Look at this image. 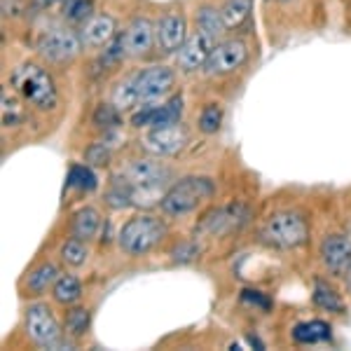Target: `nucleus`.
I'll use <instances>...</instances> for the list:
<instances>
[{
	"instance_id": "nucleus-1",
	"label": "nucleus",
	"mask_w": 351,
	"mask_h": 351,
	"mask_svg": "<svg viewBox=\"0 0 351 351\" xmlns=\"http://www.w3.org/2000/svg\"><path fill=\"white\" fill-rule=\"evenodd\" d=\"M216 185L211 178H204V176H188V178L173 183L171 188L164 192L162 197V211L167 216H185V213L195 211L202 202L211 199Z\"/></svg>"
},
{
	"instance_id": "nucleus-2",
	"label": "nucleus",
	"mask_w": 351,
	"mask_h": 351,
	"mask_svg": "<svg viewBox=\"0 0 351 351\" xmlns=\"http://www.w3.org/2000/svg\"><path fill=\"white\" fill-rule=\"evenodd\" d=\"M12 87L24 96L28 104L40 110H52L56 106V101H59L52 75L33 64H24V66L14 68Z\"/></svg>"
},
{
	"instance_id": "nucleus-3",
	"label": "nucleus",
	"mask_w": 351,
	"mask_h": 351,
	"mask_svg": "<svg viewBox=\"0 0 351 351\" xmlns=\"http://www.w3.org/2000/svg\"><path fill=\"white\" fill-rule=\"evenodd\" d=\"M167 237V225L155 216H136L120 232V246L129 256H145Z\"/></svg>"
},
{
	"instance_id": "nucleus-4",
	"label": "nucleus",
	"mask_w": 351,
	"mask_h": 351,
	"mask_svg": "<svg viewBox=\"0 0 351 351\" xmlns=\"http://www.w3.org/2000/svg\"><path fill=\"white\" fill-rule=\"evenodd\" d=\"M260 237H263L267 243H271V246L295 248L307 241L309 228L302 216L284 211V213H274L271 218H267V223H265L263 230H260Z\"/></svg>"
},
{
	"instance_id": "nucleus-5",
	"label": "nucleus",
	"mask_w": 351,
	"mask_h": 351,
	"mask_svg": "<svg viewBox=\"0 0 351 351\" xmlns=\"http://www.w3.org/2000/svg\"><path fill=\"white\" fill-rule=\"evenodd\" d=\"M80 47L82 38L66 26H49L38 38V52L54 64H66V61L75 59Z\"/></svg>"
},
{
	"instance_id": "nucleus-6",
	"label": "nucleus",
	"mask_w": 351,
	"mask_h": 351,
	"mask_svg": "<svg viewBox=\"0 0 351 351\" xmlns=\"http://www.w3.org/2000/svg\"><path fill=\"white\" fill-rule=\"evenodd\" d=\"M26 332L38 347H61V328L47 304H31L26 309Z\"/></svg>"
},
{
	"instance_id": "nucleus-7",
	"label": "nucleus",
	"mask_w": 351,
	"mask_h": 351,
	"mask_svg": "<svg viewBox=\"0 0 351 351\" xmlns=\"http://www.w3.org/2000/svg\"><path fill=\"white\" fill-rule=\"evenodd\" d=\"M143 148L152 152L157 157H167V155H176L185 148L188 143V132L185 127L176 124H164V127H152L148 134L143 136Z\"/></svg>"
},
{
	"instance_id": "nucleus-8",
	"label": "nucleus",
	"mask_w": 351,
	"mask_h": 351,
	"mask_svg": "<svg viewBox=\"0 0 351 351\" xmlns=\"http://www.w3.org/2000/svg\"><path fill=\"white\" fill-rule=\"evenodd\" d=\"M248 220V208L243 204H234V206H223L218 211L208 213L206 218L199 223L197 232L208 237H220V234H230L237 232L243 223Z\"/></svg>"
},
{
	"instance_id": "nucleus-9",
	"label": "nucleus",
	"mask_w": 351,
	"mask_h": 351,
	"mask_svg": "<svg viewBox=\"0 0 351 351\" xmlns=\"http://www.w3.org/2000/svg\"><path fill=\"white\" fill-rule=\"evenodd\" d=\"M248 59V47L243 40H225L213 47L206 61V71L211 75H225L237 68H241Z\"/></svg>"
},
{
	"instance_id": "nucleus-10",
	"label": "nucleus",
	"mask_w": 351,
	"mask_h": 351,
	"mask_svg": "<svg viewBox=\"0 0 351 351\" xmlns=\"http://www.w3.org/2000/svg\"><path fill=\"white\" fill-rule=\"evenodd\" d=\"M213 47H216V38L213 36H208V33H204V31L192 33L188 40L183 43V47L178 49V66L183 68L185 73H192V71H197V68L206 66Z\"/></svg>"
},
{
	"instance_id": "nucleus-11",
	"label": "nucleus",
	"mask_w": 351,
	"mask_h": 351,
	"mask_svg": "<svg viewBox=\"0 0 351 351\" xmlns=\"http://www.w3.org/2000/svg\"><path fill=\"white\" fill-rule=\"evenodd\" d=\"M169 169L162 167L155 160H136L129 164L124 171L117 176L129 188H143V185H167L169 183Z\"/></svg>"
},
{
	"instance_id": "nucleus-12",
	"label": "nucleus",
	"mask_w": 351,
	"mask_h": 351,
	"mask_svg": "<svg viewBox=\"0 0 351 351\" xmlns=\"http://www.w3.org/2000/svg\"><path fill=\"white\" fill-rule=\"evenodd\" d=\"M173 82H176V75L171 68H167V66H152V68H145V71L136 73V84H138L141 101L162 99L164 94L171 92Z\"/></svg>"
},
{
	"instance_id": "nucleus-13",
	"label": "nucleus",
	"mask_w": 351,
	"mask_h": 351,
	"mask_svg": "<svg viewBox=\"0 0 351 351\" xmlns=\"http://www.w3.org/2000/svg\"><path fill=\"white\" fill-rule=\"evenodd\" d=\"M155 40L164 52H178V49L183 47V43L188 40L185 16L178 12L162 16V21L155 26Z\"/></svg>"
},
{
	"instance_id": "nucleus-14",
	"label": "nucleus",
	"mask_w": 351,
	"mask_h": 351,
	"mask_svg": "<svg viewBox=\"0 0 351 351\" xmlns=\"http://www.w3.org/2000/svg\"><path fill=\"white\" fill-rule=\"evenodd\" d=\"M180 112H183V99L173 96V99L164 106H145L141 112H136L132 122L136 127H164V124L178 122Z\"/></svg>"
},
{
	"instance_id": "nucleus-15",
	"label": "nucleus",
	"mask_w": 351,
	"mask_h": 351,
	"mask_svg": "<svg viewBox=\"0 0 351 351\" xmlns=\"http://www.w3.org/2000/svg\"><path fill=\"white\" fill-rule=\"evenodd\" d=\"M321 256H324L326 267L332 274H347L351 269V239L349 237L332 234L321 243Z\"/></svg>"
},
{
	"instance_id": "nucleus-16",
	"label": "nucleus",
	"mask_w": 351,
	"mask_h": 351,
	"mask_svg": "<svg viewBox=\"0 0 351 351\" xmlns=\"http://www.w3.org/2000/svg\"><path fill=\"white\" fill-rule=\"evenodd\" d=\"M124 47H127L129 56H143L150 52L155 45V26L148 19H134L129 28L124 31Z\"/></svg>"
},
{
	"instance_id": "nucleus-17",
	"label": "nucleus",
	"mask_w": 351,
	"mask_h": 351,
	"mask_svg": "<svg viewBox=\"0 0 351 351\" xmlns=\"http://www.w3.org/2000/svg\"><path fill=\"white\" fill-rule=\"evenodd\" d=\"M82 43L87 47H104L115 38V19L108 14H96L92 19H87V24L82 28Z\"/></svg>"
},
{
	"instance_id": "nucleus-18",
	"label": "nucleus",
	"mask_w": 351,
	"mask_h": 351,
	"mask_svg": "<svg viewBox=\"0 0 351 351\" xmlns=\"http://www.w3.org/2000/svg\"><path fill=\"white\" fill-rule=\"evenodd\" d=\"M99 225H101V216L99 211L92 206H84L80 211L73 216V223H71V232L73 237H77V239L87 241V239H94L96 232H99Z\"/></svg>"
},
{
	"instance_id": "nucleus-19",
	"label": "nucleus",
	"mask_w": 351,
	"mask_h": 351,
	"mask_svg": "<svg viewBox=\"0 0 351 351\" xmlns=\"http://www.w3.org/2000/svg\"><path fill=\"white\" fill-rule=\"evenodd\" d=\"M298 344H316V342H328L330 339V326L324 321H307V324H298L293 330Z\"/></svg>"
},
{
	"instance_id": "nucleus-20",
	"label": "nucleus",
	"mask_w": 351,
	"mask_h": 351,
	"mask_svg": "<svg viewBox=\"0 0 351 351\" xmlns=\"http://www.w3.org/2000/svg\"><path fill=\"white\" fill-rule=\"evenodd\" d=\"M138 101H141V94H138V84H136V75L122 80L115 89H112V106H115L120 112L132 110Z\"/></svg>"
},
{
	"instance_id": "nucleus-21",
	"label": "nucleus",
	"mask_w": 351,
	"mask_h": 351,
	"mask_svg": "<svg viewBox=\"0 0 351 351\" xmlns=\"http://www.w3.org/2000/svg\"><path fill=\"white\" fill-rule=\"evenodd\" d=\"M251 10H253V0H228V3L223 5V10H220V14H223L225 26L234 28V26H241L243 21L248 19Z\"/></svg>"
},
{
	"instance_id": "nucleus-22",
	"label": "nucleus",
	"mask_w": 351,
	"mask_h": 351,
	"mask_svg": "<svg viewBox=\"0 0 351 351\" xmlns=\"http://www.w3.org/2000/svg\"><path fill=\"white\" fill-rule=\"evenodd\" d=\"M82 295V286L80 281L75 279V276H59V279L54 281V300L61 304H73L77 302Z\"/></svg>"
},
{
	"instance_id": "nucleus-23",
	"label": "nucleus",
	"mask_w": 351,
	"mask_h": 351,
	"mask_svg": "<svg viewBox=\"0 0 351 351\" xmlns=\"http://www.w3.org/2000/svg\"><path fill=\"white\" fill-rule=\"evenodd\" d=\"M197 28L204 33H208V36L218 38L228 26H225V21H223V14L206 5V8H202L199 14H197Z\"/></svg>"
},
{
	"instance_id": "nucleus-24",
	"label": "nucleus",
	"mask_w": 351,
	"mask_h": 351,
	"mask_svg": "<svg viewBox=\"0 0 351 351\" xmlns=\"http://www.w3.org/2000/svg\"><path fill=\"white\" fill-rule=\"evenodd\" d=\"M61 12L68 21L80 24L84 19H92L94 0H61Z\"/></svg>"
},
{
	"instance_id": "nucleus-25",
	"label": "nucleus",
	"mask_w": 351,
	"mask_h": 351,
	"mask_svg": "<svg viewBox=\"0 0 351 351\" xmlns=\"http://www.w3.org/2000/svg\"><path fill=\"white\" fill-rule=\"evenodd\" d=\"M89 321H92V316H89V309H84V307L71 309L66 314V335H71V337L84 335V332L89 330Z\"/></svg>"
},
{
	"instance_id": "nucleus-26",
	"label": "nucleus",
	"mask_w": 351,
	"mask_h": 351,
	"mask_svg": "<svg viewBox=\"0 0 351 351\" xmlns=\"http://www.w3.org/2000/svg\"><path fill=\"white\" fill-rule=\"evenodd\" d=\"M314 302L319 304L321 309H328V311H344V304H342V300H339V295L335 291H332L330 286H326V284H316L314 288Z\"/></svg>"
},
{
	"instance_id": "nucleus-27",
	"label": "nucleus",
	"mask_w": 351,
	"mask_h": 351,
	"mask_svg": "<svg viewBox=\"0 0 351 351\" xmlns=\"http://www.w3.org/2000/svg\"><path fill=\"white\" fill-rule=\"evenodd\" d=\"M68 188H77V190H94L96 188V176L89 171L82 164H75L71 167V173H68Z\"/></svg>"
},
{
	"instance_id": "nucleus-28",
	"label": "nucleus",
	"mask_w": 351,
	"mask_h": 351,
	"mask_svg": "<svg viewBox=\"0 0 351 351\" xmlns=\"http://www.w3.org/2000/svg\"><path fill=\"white\" fill-rule=\"evenodd\" d=\"M54 281H56V267L54 265H43V267H38L28 276L26 286H28V291H33V293H43L45 288L49 284H54Z\"/></svg>"
},
{
	"instance_id": "nucleus-29",
	"label": "nucleus",
	"mask_w": 351,
	"mask_h": 351,
	"mask_svg": "<svg viewBox=\"0 0 351 351\" xmlns=\"http://www.w3.org/2000/svg\"><path fill=\"white\" fill-rule=\"evenodd\" d=\"M61 258H64L68 265H73V267H80V265H84V260H87V246L82 243V239L73 237V239L64 243V248H61Z\"/></svg>"
},
{
	"instance_id": "nucleus-30",
	"label": "nucleus",
	"mask_w": 351,
	"mask_h": 351,
	"mask_svg": "<svg viewBox=\"0 0 351 351\" xmlns=\"http://www.w3.org/2000/svg\"><path fill=\"white\" fill-rule=\"evenodd\" d=\"M24 120V110H21L19 101L10 96L8 89H3V124L5 127H14Z\"/></svg>"
},
{
	"instance_id": "nucleus-31",
	"label": "nucleus",
	"mask_w": 351,
	"mask_h": 351,
	"mask_svg": "<svg viewBox=\"0 0 351 351\" xmlns=\"http://www.w3.org/2000/svg\"><path fill=\"white\" fill-rule=\"evenodd\" d=\"M94 124L99 129H112L120 124V110L112 104H101L99 108L94 110Z\"/></svg>"
},
{
	"instance_id": "nucleus-32",
	"label": "nucleus",
	"mask_w": 351,
	"mask_h": 351,
	"mask_svg": "<svg viewBox=\"0 0 351 351\" xmlns=\"http://www.w3.org/2000/svg\"><path fill=\"white\" fill-rule=\"evenodd\" d=\"M220 122H223V110H220L216 104H208L206 108L202 110L199 129L204 134H216L220 129Z\"/></svg>"
},
{
	"instance_id": "nucleus-33",
	"label": "nucleus",
	"mask_w": 351,
	"mask_h": 351,
	"mask_svg": "<svg viewBox=\"0 0 351 351\" xmlns=\"http://www.w3.org/2000/svg\"><path fill=\"white\" fill-rule=\"evenodd\" d=\"M127 56V47H124V38H112L108 43V47L104 49V56H101V64L104 66H115Z\"/></svg>"
},
{
	"instance_id": "nucleus-34",
	"label": "nucleus",
	"mask_w": 351,
	"mask_h": 351,
	"mask_svg": "<svg viewBox=\"0 0 351 351\" xmlns=\"http://www.w3.org/2000/svg\"><path fill=\"white\" fill-rule=\"evenodd\" d=\"M84 160H87V164H92V167H106V164L110 162L108 145H104V143L89 145L87 152H84Z\"/></svg>"
},
{
	"instance_id": "nucleus-35",
	"label": "nucleus",
	"mask_w": 351,
	"mask_h": 351,
	"mask_svg": "<svg viewBox=\"0 0 351 351\" xmlns=\"http://www.w3.org/2000/svg\"><path fill=\"white\" fill-rule=\"evenodd\" d=\"M195 258H199V246H195V243H180V246L173 248L176 263H188V260Z\"/></svg>"
},
{
	"instance_id": "nucleus-36",
	"label": "nucleus",
	"mask_w": 351,
	"mask_h": 351,
	"mask_svg": "<svg viewBox=\"0 0 351 351\" xmlns=\"http://www.w3.org/2000/svg\"><path fill=\"white\" fill-rule=\"evenodd\" d=\"M26 10V0H3L5 16H19Z\"/></svg>"
},
{
	"instance_id": "nucleus-37",
	"label": "nucleus",
	"mask_w": 351,
	"mask_h": 351,
	"mask_svg": "<svg viewBox=\"0 0 351 351\" xmlns=\"http://www.w3.org/2000/svg\"><path fill=\"white\" fill-rule=\"evenodd\" d=\"M243 300H246V302H251V304H258V307H263V309H269L271 307L269 300L260 295L258 291H243Z\"/></svg>"
},
{
	"instance_id": "nucleus-38",
	"label": "nucleus",
	"mask_w": 351,
	"mask_h": 351,
	"mask_svg": "<svg viewBox=\"0 0 351 351\" xmlns=\"http://www.w3.org/2000/svg\"><path fill=\"white\" fill-rule=\"evenodd\" d=\"M38 8H52L54 3H61V0H36Z\"/></svg>"
},
{
	"instance_id": "nucleus-39",
	"label": "nucleus",
	"mask_w": 351,
	"mask_h": 351,
	"mask_svg": "<svg viewBox=\"0 0 351 351\" xmlns=\"http://www.w3.org/2000/svg\"><path fill=\"white\" fill-rule=\"evenodd\" d=\"M347 279H349V286H351V269L347 271Z\"/></svg>"
},
{
	"instance_id": "nucleus-40",
	"label": "nucleus",
	"mask_w": 351,
	"mask_h": 351,
	"mask_svg": "<svg viewBox=\"0 0 351 351\" xmlns=\"http://www.w3.org/2000/svg\"><path fill=\"white\" fill-rule=\"evenodd\" d=\"M349 239H351V234H349Z\"/></svg>"
}]
</instances>
